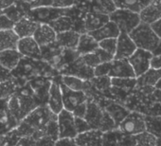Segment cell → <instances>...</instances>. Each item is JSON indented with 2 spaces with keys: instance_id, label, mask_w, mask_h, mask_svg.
Returning <instances> with one entry per match:
<instances>
[{
  "instance_id": "ee69618b",
  "label": "cell",
  "mask_w": 161,
  "mask_h": 146,
  "mask_svg": "<svg viewBox=\"0 0 161 146\" xmlns=\"http://www.w3.org/2000/svg\"><path fill=\"white\" fill-rule=\"evenodd\" d=\"M56 140L51 137L44 136L36 140V146H55Z\"/></svg>"
},
{
  "instance_id": "f1b7e54d",
  "label": "cell",
  "mask_w": 161,
  "mask_h": 146,
  "mask_svg": "<svg viewBox=\"0 0 161 146\" xmlns=\"http://www.w3.org/2000/svg\"><path fill=\"white\" fill-rule=\"evenodd\" d=\"M146 131L161 138V116H145Z\"/></svg>"
},
{
  "instance_id": "11a10c76",
  "label": "cell",
  "mask_w": 161,
  "mask_h": 146,
  "mask_svg": "<svg viewBox=\"0 0 161 146\" xmlns=\"http://www.w3.org/2000/svg\"><path fill=\"white\" fill-rule=\"evenodd\" d=\"M7 146H10V145H7Z\"/></svg>"
},
{
  "instance_id": "7a4b0ae2",
  "label": "cell",
  "mask_w": 161,
  "mask_h": 146,
  "mask_svg": "<svg viewBox=\"0 0 161 146\" xmlns=\"http://www.w3.org/2000/svg\"><path fill=\"white\" fill-rule=\"evenodd\" d=\"M109 19L117 25L120 32L127 34L133 31L141 23L139 13L120 8H117L112 13H110Z\"/></svg>"
},
{
  "instance_id": "d4e9b609",
  "label": "cell",
  "mask_w": 161,
  "mask_h": 146,
  "mask_svg": "<svg viewBox=\"0 0 161 146\" xmlns=\"http://www.w3.org/2000/svg\"><path fill=\"white\" fill-rule=\"evenodd\" d=\"M161 79V69L151 67L144 74L136 78L138 87H155L158 81Z\"/></svg>"
},
{
  "instance_id": "52a82bcc",
  "label": "cell",
  "mask_w": 161,
  "mask_h": 146,
  "mask_svg": "<svg viewBox=\"0 0 161 146\" xmlns=\"http://www.w3.org/2000/svg\"><path fill=\"white\" fill-rule=\"evenodd\" d=\"M60 87L63 94L64 108L69 112H73L80 104L87 103V96L85 91H76L68 88L60 81Z\"/></svg>"
},
{
  "instance_id": "816d5d0a",
  "label": "cell",
  "mask_w": 161,
  "mask_h": 146,
  "mask_svg": "<svg viewBox=\"0 0 161 146\" xmlns=\"http://www.w3.org/2000/svg\"><path fill=\"white\" fill-rule=\"evenodd\" d=\"M151 26H152L153 30L154 31V32L157 34V36H158V37L160 38V40H161V18L158 19L157 21H155L154 23L151 24Z\"/></svg>"
},
{
  "instance_id": "e0dca14e",
  "label": "cell",
  "mask_w": 161,
  "mask_h": 146,
  "mask_svg": "<svg viewBox=\"0 0 161 146\" xmlns=\"http://www.w3.org/2000/svg\"><path fill=\"white\" fill-rule=\"evenodd\" d=\"M104 112L105 110H103L98 104L92 102H87V110L85 119L89 123L92 129L95 130L101 129L104 117Z\"/></svg>"
},
{
  "instance_id": "4fadbf2b",
  "label": "cell",
  "mask_w": 161,
  "mask_h": 146,
  "mask_svg": "<svg viewBox=\"0 0 161 146\" xmlns=\"http://www.w3.org/2000/svg\"><path fill=\"white\" fill-rule=\"evenodd\" d=\"M33 38L41 48H46L56 43L57 32L48 24H40L37 28Z\"/></svg>"
},
{
  "instance_id": "d6986e66",
  "label": "cell",
  "mask_w": 161,
  "mask_h": 146,
  "mask_svg": "<svg viewBox=\"0 0 161 146\" xmlns=\"http://www.w3.org/2000/svg\"><path fill=\"white\" fill-rule=\"evenodd\" d=\"M109 21V14L103 13H89L84 21L85 31L91 32L96 30H99Z\"/></svg>"
},
{
  "instance_id": "836d02e7",
  "label": "cell",
  "mask_w": 161,
  "mask_h": 146,
  "mask_svg": "<svg viewBox=\"0 0 161 146\" xmlns=\"http://www.w3.org/2000/svg\"><path fill=\"white\" fill-rule=\"evenodd\" d=\"M111 84L120 88H133L137 85V81L136 78H111Z\"/></svg>"
},
{
  "instance_id": "f35d334b",
  "label": "cell",
  "mask_w": 161,
  "mask_h": 146,
  "mask_svg": "<svg viewBox=\"0 0 161 146\" xmlns=\"http://www.w3.org/2000/svg\"><path fill=\"white\" fill-rule=\"evenodd\" d=\"M5 136H6V138H7V143L10 146H16V144L19 142V140L22 138L16 128L9 131L8 133L5 134Z\"/></svg>"
},
{
  "instance_id": "9a60e30c",
  "label": "cell",
  "mask_w": 161,
  "mask_h": 146,
  "mask_svg": "<svg viewBox=\"0 0 161 146\" xmlns=\"http://www.w3.org/2000/svg\"><path fill=\"white\" fill-rule=\"evenodd\" d=\"M23 56L17 49H8L0 52V68L12 72L16 68Z\"/></svg>"
},
{
  "instance_id": "5b68a950",
  "label": "cell",
  "mask_w": 161,
  "mask_h": 146,
  "mask_svg": "<svg viewBox=\"0 0 161 146\" xmlns=\"http://www.w3.org/2000/svg\"><path fill=\"white\" fill-rule=\"evenodd\" d=\"M118 129L123 134L136 136L146 131L145 116L138 112H131L122 122L118 126Z\"/></svg>"
},
{
  "instance_id": "484cf974",
  "label": "cell",
  "mask_w": 161,
  "mask_h": 146,
  "mask_svg": "<svg viewBox=\"0 0 161 146\" xmlns=\"http://www.w3.org/2000/svg\"><path fill=\"white\" fill-rule=\"evenodd\" d=\"M18 84L14 78L0 81V100H9L18 90Z\"/></svg>"
},
{
  "instance_id": "4316f807",
  "label": "cell",
  "mask_w": 161,
  "mask_h": 146,
  "mask_svg": "<svg viewBox=\"0 0 161 146\" xmlns=\"http://www.w3.org/2000/svg\"><path fill=\"white\" fill-rule=\"evenodd\" d=\"M105 111L111 116V118L116 122L117 127L124 121V119L131 113L128 109L124 108L123 106L117 104H111L108 106H106Z\"/></svg>"
},
{
  "instance_id": "ba28073f",
  "label": "cell",
  "mask_w": 161,
  "mask_h": 146,
  "mask_svg": "<svg viewBox=\"0 0 161 146\" xmlns=\"http://www.w3.org/2000/svg\"><path fill=\"white\" fill-rule=\"evenodd\" d=\"M57 121L59 126V138H75L79 135L75 124V116L72 112L64 109L60 114H58Z\"/></svg>"
},
{
  "instance_id": "7bdbcfd3",
  "label": "cell",
  "mask_w": 161,
  "mask_h": 146,
  "mask_svg": "<svg viewBox=\"0 0 161 146\" xmlns=\"http://www.w3.org/2000/svg\"><path fill=\"white\" fill-rule=\"evenodd\" d=\"M55 2L56 0H35L31 3V9L37 7H54Z\"/></svg>"
},
{
  "instance_id": "74e56055",
  "label": "cell",
  "mask_w": 161,
  "mask_h": 146,
  "mask_svg": "<svg viewBox=\"0 0 161 146\" xmlns=\"http://www.w3.org/2000/svg\"><path fill=\"white\" fill-rule=\"evenodd\" d=\"M110 67H111V62L103 63V64L99 65L97 67L94 68V74H95V77L109 76Z\"/></svg>"
},
{
  "instance_id": "f6af8a7d",
  "label": "cell",
  "mask_w": 161,
  "mask_h": 146,
  "mask_svg": "<svg viewBox=\"0 0 161 146\" xmlns=\"http://www.w3.org/2000/svg\"><path fill=\"white\" fill-rule=\"evenodd\" d=\"M95 52L99 55V57L101 58L103 63H108V62H112L114 60V56H112L110 53H108L106 50H104L101 48H99Z\"/></svg>"
},
{
  "instance_id": "f5cc1de1",
  "label": "cell",
  "mask_w": 161,
  "mask_h": 146,
  "mask_svg": "<svg viewBox=\"0 0 161 146\" xmlns=\"http://www.w3.org/2000/svg\"><path fill=\"white\" fill-rule=\"evenodd\" d=\"M7 145L8 143H7L6 136L3 134H0V146H7Z\"/></svg>"
},
{
  "instance_id": "7dc6e473",
  "label": "cell",
  "mask_w": 161,
  "mask_h": 146,
  "mask_svg": "<svg viewBox=\"0 0 161 146\" xmlns=\"http://www.w3.org/2000/svg\"><path fill=\"white\" fill-rule=\"evenodd\" d=\"M86 110H87V103L83 104H80V106H78L72 113L77 118H84L85 119L86 114Z\"/></svg>"
},
{
  "instance_id": "2e32d148",
  "label": "cell",
  "mask_w": 161,
  "mask_h": 146,
  "mask_svg": "<svg viewBox=\"0 0 161 146\" xmlns=\"http://www.w3.org/2000/svg\"><path fill=\"white\" fill-rule=\"evenodd\" d=\"M39 23L30 18L28 15L14 23V31L18 35L19 38H26V37H32L35 33L37 28L39 27Z\"/></svg>"
},
{
  "instance_id": "60d3db41",
  "label": "cell",
  "mask_w": 161,
  "mask_h": 146,
  "mask_svg": "<svg viewBox=\"0 0 161 146\" xmlns=\"http://www.w3.org/2000/svg\"><path fill=\"white\" fill-rule=\"evenodd\" d=\"M117 146H136L135 136L126 135L121 132V135H120V138L119 139Z\"/></svg>"
},
{
  "instance_id": "30bf717a",
  "label": "cell",
  "mask_w": 161,
  "mask_h": 146,
  "mask_svg": "<svg viewBox=\"0 0 161 146\" xmlns=\"http://www.w3.org/2000/svg\"><path fill=\"white\" fill-rule=\"evenodd\" d=\"M17 50L25 58L32 60L42 59V48L32 37L20 38L17 44Z\"/></svg>"
},
{
  "instance_id": "4dcf8cb0",
  "label": "cell",
  "mask_w": 161,
  "mask_h": 146,
  "mask_svg": "<svg viewBox=\"0 0 161 146\" xmlns=\"http://www.w3.org/2000/svg\"><path fill=\"white\" fill-rule=\"evenodd\" d=\"M113 1L116 7L130 10L136 13H140V11L145 7L142 0H113Z\"/></svg>"
},
{
  "instance_id": "5bb4252c",
  "label": "cell",
  "mask_w": 161,
  "mask_h": 146,
  "mask_svg": "<svg viewBox=\"0 0 161 146\" xmlns=\"http://www.w3.org/2000/svg\"><path fill=\"white\" fill-rule=\"evenodd\" d=\"M47 106L56 115L60 114L64 109L62 89L60 87V81L59 82H57L56 80L51 81V86H50L49 94H48Z\"/></svg>"
},
{
  "instance_id": "8d00e7d4",
  "label": "cell",
  "mask_w": 161,
  "mask_h": 146,
  "mask_svg": "<svg viewBox=\"0 0 161 146\" xmlns=\"http://www.w3.org/2000/svg\"><path fill=\"white\" fill-rule=\"evenodd\" d=\"M57 120L50 121L46 126V136L51 137L56 141L59 139V126H58Z\"/></svg>"
},
{
  "instance_id": "3957f363",
  "label": "cell",
  "mask_w": 161,
  "mask_h": 146,
  "mask_svg": "<svg viewBox=\"0 0 161 146\" xmlns=\"http://www.w3.org/2000/svg\"><path fill=\"white\" fill-rule=\"evenodd\" d=\"M69 8H57V7H37L31 8L28 12V16L39 24H50L58 18L68 15Z\"/></svg>"
},
{
  "instance_id": "c3c4849f",
  "label": "cell",
  "mask_w": 161,
  "mask_h": 146,
  "mask_svg": "<svg viewBox=\"0 0 161 146\" xmlns=\"http://www.w3.org/2000/svg\"><path fill=\"white\" fill-rule=\"evenodd\" d=\"M16 146H36V140L31 137L21 138Z\"/></svg>"
},
{
  "instance_id": "7402d4cb",
  "label": "cell",
  "mask_w": 161,
  "mask_h": 146,
  "mask_svg": "<svg viewBox=\"0 0 161 146\" xmlns=\"http://www.w3.org/2000/svg\"><path fill=\"white\" fill-rule=\"evenodd\" d=\"M80 34L82 33H80L74 30L68 31L65 32H62V33H58L56 43L64 49L76 50L77 46L79 44Z\"/></svg>"
},
{
  "instance_id": "44dd1931",
  "label": "cell",
  "mask_w": 161,
  "mask_h": 146,
  "mask_svg": "<svg viewBox=\"0 0 161 146\" xmlns=\"http://www.w3.org/2000/svg\"><path fill=\"white\" fill-rule=\"evenodd\" d=\"M99 48H100L99 42L93 36H91L88 32H86V33L80 34L76 50L80 56H83L88 53L95 52Z\"/></svg>"
},
{
  "instance_id": "db71d44e",
  "label": "cell",
  "mask_w": 161,
  "mask_h": 146,
  "mask_svg": "<svg viewBox=\"0 0 161 146\" xmlns=\"http://www.w3.org/2000/svg\"><path fill=\"white\" fill-rule=\"evenodd\" d=\"M155 146H161V138H156Z\"/></svg>"
},
{
  "instance_id": "277c9868",
  "label": "cell",
  "mask_w": 161,
  "mask_h": 146,
  "mask_svg": "<svg viewBox=\"0 0 161 146\" xmlns=\"http://www.w3.org/2000/svg\"><path fill=\"white\" fill-rule=\"evenodd\" d=\"M58 115L54 114L47 104L40 105L32 110L23 121L31 125L35 131L45 128L47 123L52 120H57Z\"/></svg>"
},
{
  "instance_id": "1f68e13d",
  "label": "cell",
  "mask_w": 161,
  "mask_h": 146,
  "mask_svg": "<svg viewBox=\"0 0 161 146\" xmlns=\"http://www.w3.org/2000/svg\"><path fill=\"white\" fill-rule=\"evenodd\" d=\"M136 146H155L156 142V137L153 134L145 131L141 134H138L135 136Z\"/></svg>"
},
{
  "instance_id": "ffe728a7",
  "label": "cell",
  "mask_w": 161,
  "mask_h": 146,
  "mask_svg": "<svg viewBox=\"0 0 161 146\" xmlns=\"http://www.w3.org/2000/svg\"><path fill=\"white\" fill-rule=\"evenodd\" d=\"M142 22L153 24L161 18V0H155L144 7L139 13Z\"/></svg>"
},
{
  "instance_id": "8fae6325",
  "label": "cell",
  "mask_w": 161,
  "mask_h": 146,
  "mask_svg": "<svg viewBox=\"0 0 161 146\" xmlns=\"http://www.w3.org/2000/svg\"><path fill=\"white\" fill-rule=\"evenodd\" d=\"M64 75H72L76 76L80 79H83L85 81L86 80H92L95 77L94 74V68L86 65L82 56H80L77 60L72 62L70 65H68L67 70L64 73Z\"/></svg>"
},
{
  "instance_id": "681fc988",
  "label": "cell",
  "mask_w": 161,
  "mask_h": 146,
  "mask_svg": "<svg viewBox=\"0 0 161 146\" xmlns=\"http://www.w3.org/2000/svg\"><path fill=\"white\" fill-rule=\"evenodd\" d=\"M151 67L156 68V69H161V51L153 54V57L151 62Z\"/></svg>"
},
{
  "instance_id": "6da1fadb",
  "label": "cell",
  "mask_w": 161,
  "mask_h": 146,
  "mask_svg": "<svg viewBox=\"0 0 161 146\" xmlns=\"http://www.w3.org/2000/svg\"><path fill=\"white\" fill-rule=\"evenodd\" d=\"M137 48H142L151 52H154L161 44L160 38L153 30L150 24L142 22L129 33Z\"/></svg>"
},
{
  "instance_id": "f546056e",
  "label": "cell",
  "mask_w": 161,
  "mask_h": 146,
  "mask_svg": "<svg viewBox=\"0 0 161 146\" xmlns=\"http://www.w3.org/2000/svg\"><path fill=\"white\" fill-rule=\"evenodd\" d=\"M49 25L53 28V30L57 32V34L73 30V20L68 15L62 16L57 20L53 21L52 23H50Z\"/></svg>"
},
{
  "instance_id": "e575fe53",
  "label": "cell",
  "mask_w": 161,
  "mask_h": 146,
  "mask_svg": "<svg viewBox=\"0 0 161 146\" xmlns=\"http://www.w3.org/2000/svg\"><path fill=\"white\" fill-rule=\"evenodd\" d=\"M100 48L106 50L108 53H110L112 56L115 57L116 51H117V38H109L103 40L99 42Z\"/></svg>"
},
{
  "instance_id": "9c48e42d",
  "label": "cell",
  "mask_w": 161,
  "mask_h": 146,
  "mask_svg": "<svg viewBox=\"0 0 161 146\" xmlns=\"http://www.w3.org/2000/svg\"><path fill=\"white\" fill-rule=\"evenodd\" d=\"M137 49L133 39L129 34L120 32L117 38V51L114 60H128Z\"/></svg>"
},
{
  "instance_id": "d6a6232c",
  "label": "cell",
  "mask_w": 161,
  "mask_h": 146,
  "mask_svg": "<svg viewBox=\"0 0 161 146\" xmlns=\"http://www.w3.org/2000/svg\"><path fill=\"white\" fill-rule=\"evenodd\" d=\"M120 135H121V131H119V129H115L113 131L103 133V146H117Z\"/></svg>"
},
{
  "instance_id": "7c38bea8",
  "label": "cell",
  "mask_w": 161,
  "mask_h": 146,
  "mask_svg": "<svg viewBox=\"0 0 161 146\" xmlns=\"http://www.w3.org/2000/svg\"><path fill=\"white\" fill-rule=\"evenodd\" d=\"M110 78H136L135 71L128 60H113L109 72Z\"/></svg>"
},
{
  "instance_id": "ab89813d",
  "label": "cell",
  "mask_w": 161,
  "mask_h": 146,
  "mask_svg": "<svg viewBox=\"0 0 161 146\" xmlns=\"http://www.w3.org/2000/svg\"><path fill=\"white\" fill-rule=\"evenodd\" d=\"M75 124H76V128H77L78 134H82V133L87 132V131L92 129L91 126L89 125V123L84 118H77V117H75Z\"/></svg>"
},
{
  "instance_id": "b9f144b4",
  "label": "cell",
  "mask_w": 161,
  "mask_h": 146,
  "mask_svg": "<svg viewBox=\"0 0 161 146\" xmlns=\"http://www.w3.org/2000/svg\"><path fill=\"white\" fill-rule=\"evenodd\" d=\"M14 23L6 16L2 12H0V31H6V30H13Z\"/></svg>"
},
{
  "instance_id": "603a6c76",
  "label": "cell",
  "mask_w": 161,
  "mask_h": 146,
  "mask_svg": "<svg viewBox=\"0 0 161 146\" xmlns=\"http://www.w3.org/2000/svg\"><path fill=\"white\" fill-rule=\"evenodd\" d=\"M88 33L91 36H93L98 42H101L103 40L109 39V38H118L120 34V31L114 22L109 21L99 30H96Z\"/></svg>"
},
{
  "instance_id": "ac0fdd59",
  "label": "cell",
  "mask_w": 161,
  "mask_h": 146,
  "mask_svg": "<svg viewBox=\"0 0 161 146\" xmlns=\"http://www.w3.org/2000/svg\"><path fill=\"white\" fill-rule=\"evenodd\" d=\"M103 132L101 130L91 129L87 132L79 134L75 139L78 146H103Z\"/></svg>"
},
{
  "instance_id": "f907efd6",
  "label": "cell",
  "mask_w": 161,
  "mask_h": 146,
  "mask_svg": "<svg viewBox=\"0 0 161 146\" xmlns=\"http://www.w3.org/2000/svg\"><path fill=\"white\" fill-rule=\"evenodd\" d=\"M74 4V0H56L54 7L57 8H69Z\"/></svg>"
},
{
  "instance_id": "83f0119b",
  "label": "cell",
  "mask_w": 161,
  "mask_h": 146,
  "mask_svg": "<svg viewBox=\"0 0 161 146\" xmlns=\"http://www.w3.org/2000/svg\"><path fill=\"white\" fill-rule=\"evenodd\" d=\"M61 82L68 88L76 91H85L88 87V83L86 81L72 75H62Z\"/></svg>"
},
{
  "instance_id": "d590c367",
  "label": "cell",
  "mask_w": 161,
  "mask_h": 146,
  "mask_svg": "<svg viewBox=\"0 0 161 146\" xmlns=\"http://www.w3.org/2000/svg\"><path fill=\"white\" fill-rule=\"evenodd\" d=\"M82 59L84 61V63L92 67V68H95L97 67L99 65L103 64L101 58L99 57V55L96 53V52H93V53H88V54H86V55H83L82 56Z\"/></svg>"
},
{
  "instance_id": "cb8c5ba5",
  "label": "cell",
  "mask_w": 161,
  "mask_h": 146,
  "mask_svg": "<svg viewBox=\"0 0 161 146\" xmlns=\"http://www.w3.org/2000/svg\"><path fill=\"white\" fill-rule=\"evenodd\" d=\"M19 39L14 30L0 31V52L8 49H17Z\"/></svg>"
},
{
  "instance_id": "8992f818",
  "label": "cell",
  "mask_w": 161,
  "mask_h": 146,
  "mask_svg": "<svg viewBox=\"0 0 161 146\" xmlns=\"http://www.w3.org/2000/svg\"><path fill=\"white\" fill-rule=\"evenodd\" d=\"M153 57V53L142 48H137L133 55L128 59V62L132 65L136 78L141 76L151 68V62Z\"/></svg>"
},
{
  "instance_id": "bcb514c9",
  "label": "cell",
  "mask_w": 161,
  "mask_h": 146,
  "mask_svg": "<svg viewBox=\"0 0 161 146\" xmlns=\"http://www.w3.org/2000/svg\"><path fill=\"white\" fill-rule=\"evenodd\" d=\"M55 146H78L76 139L73 138H59Z\"/></svg>"
}]
</instances>
